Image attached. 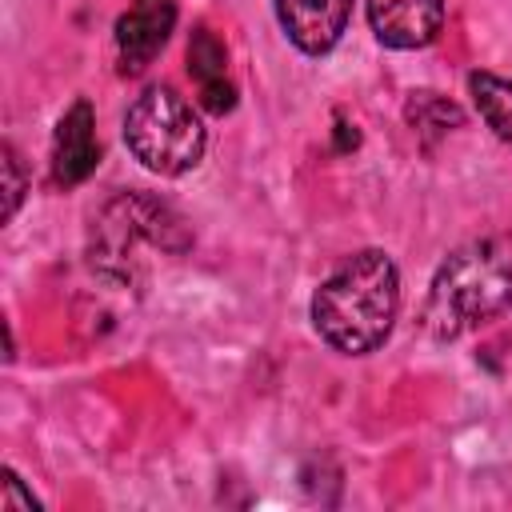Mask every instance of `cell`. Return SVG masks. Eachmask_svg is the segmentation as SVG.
Instances as JSON below:
<instances>
[{
	"instance_id": "obj_2",
	"label": "cell",
	"mask_w": 512,
	"mask_h": 512,
	"mask_svg": "<svg viewBox=\"0 0 512 512\" xmlns=\"http://www.w3.org/2000/svg\"><path fill=\"white\" fill-rule=\"evenodd\" d=\"M504 312H512V244L476 240L440 264L424 320L432 336L456 340Z\"/></svg>"
},
{
	"instance_id": "obj_11",
	"label": "cell",
	"mask_w": 512,
	"mask_h": 512,
	"mask_svg": "<svg viewBox=\"0 0 512 512\" xmlns=\"http://www.w3.org/2000/svg\"><path fill=\"white\" fill-rule=\"evenodd\" d=\"M0 508L4 512H12V508H36V500H32V492H24L20 488V476L16 472H4V496H0Z\"/></svg>"
},
{
	"instance_id": "obj_4",
	"label": "cell",
	"mask_w": 512,
	"mask_h": 512,
	"mask_svg": "<svg viewBox=\"0 0 512 512\" xmlns=\"http://www.w3.org/2000/svg\"><path fill=\"white\" fill-rule=\"evenodd\" d=\"M176 28V0H132V8L116 20V56L120 72H144Z\"/></svg>"
},
{
	"instance_id": "obj_7",
	"label": "cell",
	"mask_w": 512,
	"mask_h": 512,
	"mask_svg": "<svg viewBox=\"0 0 512 512\" xmlns=\"http://www.w3.org/2000/svg\"><path fill=\"white\" fill-rule=\"evenodd\" d=\"M100 164V144H96V116L88 100H76L52 136V180L60 188H72L80 180L92 176V168Z\"/></svg>"
},
{
	"instance_id": "obj_1",
	"label": "cell",
	"mask_w": 512,
	"mask_h": 512,
	"mask_svg": "<svg viewBox=\"0 0 512 512\" xmlns=\"http://www.w3.org/2000/svg\"><path fill=\"white\" fill-rule=\"evenodd\" d=\"M400 312V272L380 248L348 256L312 296V324L320 340L344 356L380 348Z\"/></svg>"
},
{
	"instance_id": "obj_10",
	"label": "cell",
	"mask_w": 512,
	"mask_h": 512,
	"mask_svg": "<svg viewBox=\"0 0 512 512\" xmlns=\"http://www.w3.org/2000/svg\"><path fill=\"white\" fill-rule=\"evenodd\" d=\"M20 196H24L20 160H16V152L4 144V220H12V216H16V208H20Z\"/></svg>"
},
{
	"instance_id": "obj_5",
	"label": "cell",
	"mask_w": 512,
	"mask_h": 512,
	"mask_svg": "<svg viewBox=\"0 0 512 512\" xmlns=\"http://www.w3.org/2000/svg\"><path fill=\"white\" fill-rule=\"evenodd\" d=\"M368 20L380 44L388 48H424L440 36L444 0H368Z\"/></svg>"
},
{
	"instance_id": "obj_9",
	"label": "cell",
	"mask_w": 512,
	"mask_h": 512,
	"mask_svg": "<svg viewBox=\"0 0 512 512\" xmlns=\"http://www.w3.org/2000/svg\"><path fill=\"white\" fill-rule=\"evenodd\" d=\"M468 92H472V104H476L480 120L504 144H512V80L508 76H492V72H472L468 76Z\"/></svg>"
},
{
	"instance_id": "obj_3",
	"label": "cell",
	"mask_w": 512,
	"mask_h": 512,
	"mask_svg": "<svg viewBox=\"0 0 512 512\" xmlns=\"http://www.w3.org/2000/svg\"><path fill=\"white\" fill-rule=\"evenodd\" d=\"M124 144L148 172L184 176L200 164L208 136H204V124L192 112V104L176 88L156 84L144 96H136V104L128 108Z\"/></svg>"
},
{
	"instance_id": "obj_6",
	"label": "cell",
	"mask_w": 512,
	"mask_h": 512,
	"mask_svg": "<svg viewBox=\"0 0 512 512\" xmlns=\"http://www.w3.org/2000/svg\"><path fill=\"white\" fill-rule=\"evenodd\" d=\"M276 16H280L284 36L300 52L324 56L344 36L348 16H352V0H276Z\"/></svg>"
},
{
	"instance_id": "obj_8",
	"label": "cell",
	"mask_w": 512,
	"mask_h": 512,
	"mask_svg": "<svg viewBox=\"0 0 512 512\" xmlns=\"http://www.w3.org/2000/svg\"><path fill=\"white\" fill-rule=\"evenodd\" d=\"M188 76L196 80L200 104L212 116H224V112L236 108V88L228 80V52H224V44L216 40L212 28L192 32V40H188Z\"/></svg>"
}]
</instances>
